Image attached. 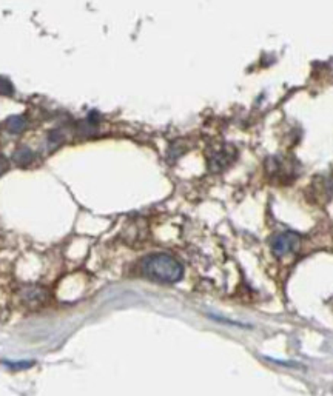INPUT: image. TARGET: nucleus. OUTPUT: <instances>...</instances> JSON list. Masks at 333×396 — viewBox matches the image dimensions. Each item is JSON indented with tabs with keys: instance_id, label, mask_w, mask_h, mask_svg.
Wrapping results in <instances>:
<instances>
[{
	"instance_id": "39448f33",
	"label": "nucleus",
	"mask_w": 333,
	"mask_h": 396,
	"mask_svg": "<svg viewBox=\"0 0 333 396\" xmlns=\"http://www.w3.org/2000/svg\"><path fill=\"white\" fill-rule=\"evenodd\" d=\"M33 159H34V153L27 147L19 148V150L14 153V161H16V163H19V166H27V163L33 162Z\"/></svg>"
},
{
	"instance_id": "f257e3e1",
	"label": "nucleus",
	"mask_w": 333,
	"mask_h": 396,
	"mask_svg": "<svg viewBox=\"0 0 333 396\" xmlns=\"http://www.w3.org/2000/svg\"><path fill=\"white\" fill-rule=\"evenodd\" d=\"M144 273L154 281L159 282H177L182 278V265L175 258L164 253L148 256L144 261Z\"/></svg>"
},
{
	"instance_id": "6e6552de",
	"label": "nucleus",
	"mask_w": 333,
	"mask_h": 396,
	"mask_svg": "<svg viewBox=\"0 0 333 396\" xmlns=\"http://www.w3.org/2000/svg\"><path fill=\"white\" fill-rule=\"evenodd\" d=\"M6 168H8V161H6L2 154H0V175L5 173Z\"/></svg>"
},
{
	"instance_id": "7ed1b4c3",
	"label": "nucleus",
	"mask_w": 333,
	"mask_h": 396,
	"mask_svg": "<svg viewBox=\"0 0 333 396\" xmlns=\"http://www.w3.org/2000/svg\"><path fill=\"white\" fill-rule=\"evenodd\" d=\"M233 159H235V150H232L230 147H222L218 152L213 153L210 159V167L214 171H221L230 166Z\"/></svg>"
},
{
	"instance_id": "20e7f679",
	"label": "nucleus",
	"mask_w": 333,
	"mask_h": 396,
	"mask_svg": "<svg viewBox=\"0 0 333 396\" xmlns=\"http://www.w3.org/2000/svg\"><path fill=\"white\" fill-rule=\"evenodd\" d=\"M27 125H28L27 119L22 116H13L8 119V121H6V129H8L10 133H14V134L24 131L27 129Z\"/></svg>"
},
{
	"instance_id": "f03ea898",
	"label": "nucleus",
	"mask_w": 333,
	"mask_h": 396,
	"mask_svg": "<svg viewBox=\"0 0 333 396\" xmlns=\"http://www.w3.org/2000/svg\"><path fill=\"white\" fill-rule=\"evenodd\" d=\"M299 244H301V241H299L298 235H295V233H281L275 239H273L272 249H273V253H275L276 256L281 258V256L290 255V253L298 250Z\"/></svg>"
},
{
	"instance_id": "423d86ee",
	"label": "nucleus",
	"mask_w": 333,
	"mask_h": 396,
	"mask_svg": "<svg viewBox=\"0 0 333 396\" xmlns=\"http://www.w3.org/2000/svg\"><path fill=\"white\" fill-rule=\"evenodd\" d=\"M25 300L28 301H34V302H39L40 300H43V291L40 288H28L25 291Z\"/></svg>"
},
{
	"instance_id": "0eeeda50",
	"label": "nucleus",
	"mask_w": 333,
	"mask_h": 396,
	"mask_svg": "<svg viewBox=\"0 0 333 396\" xmlns=\"http://www.w3.org/2000/svg\"><path fill=\"white\" fill-rule=\"evenodd\" d=\"M13 88L11 84L6 79H0V94H11Z\"/></svg>"
}]
</instances>
